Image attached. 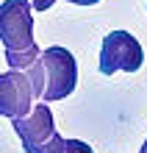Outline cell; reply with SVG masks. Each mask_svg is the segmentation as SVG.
<instances>
[{
	"mask_svg": "<svg viewBox=\"0 0 147 153\" xmlns=\"http://www.w3.org/2000/svg\"><path fill=\"white\" fill-rule=\"evenodd\" d=\"M17 137H20L25 153H36L44 142H47L50 137H56V120H53V111L50 106H33V109L25 114V117H17V120H11Z\"/></svg>",
	"mask_w": 147,
	"mask_h": 153,
	"instance_id": "obj_5",
	"label": "cell"
},
{
	"mask_svg": "<svg viewBox=\"0 0 147 153\" xmlns=\"http://www.w3.org/2000/svg\"><path fill=\"white\" fill-rule=\"evenodd\" d=\"M69 3H75V6H95V3H100V0H69Z\"/></svg>",
	"mask_w": 147,
	"mask_h": 153,
	"instance_id": "obj_10",
	"label": "cell"
},
{
	"mask_svg": "<svg viewBox=\"0 0 147 153\" xmlns=\"http://www.w3.org/2000/svg\"><path fill=\"white\" fill-rule=\"evenodd\" d=\"M39 59V48H28V50H6V64L11 70H25L28 64H33V61Z\"/></svg>",
	"mask_w": 147,
	"mask_h": 153,
	"instance_id": "obj_7",
	"label": "cell"
},
{
	"mask_svg": "<svg viewBox=\"0 0 147 153\" xmlns=\"http://www.w3.org/2000/svg\"><path fill=\"white\" fill-rule=\"evenodd\" d=\"M36 153H95V150H92V145H86V142H81V139H64V137L56 134V137H50Z\"/></svg>",
	"mask_w": 147,
	"mask_h": 153,
	"instance_id": "obj_6",
	"label": "cell"
},
{
	"mask_svg": "<svg viewBox=\"0 0 147 153\" xmlns=\"http://www.w3.org/2000/svg\"><path fill=\"white\" fill-rule=\"evenodd\" d=\"M139 153H147V139L142 142V148H139Z\"/></svg>",
	"mask_w": 147,
	"mask_h": 153,
	"instance_id": "obj_11",
	"label": "cell"
},
{
	"mask_svg": "<svg viewBox=\"0 0 147 153\" xmlns=\"http://www.w3.org/2000/svg\"><path fill=\"white\" fill-rule=\"evenodd\" d=\"M44 67V92L42 100H64L75 92L78 84V61L67 48H47L39 53Z\"/></svg>",
	"mask_w": 147,
	"mask_h": 153,
	"instance_id": "obj_1",
	"label": "cell"
},
{
	"mask_svg": "<svg viewBox=\"0 0 147 153\" xmlns=\"http://www.w3.org/2000/svg\"><path fill=\"white\" fill-rule=\"evenodd\" d=\"M56 3V0H31V8H36V11H47V8ZM69 3V0H67Z\"/></svg>",
	"mask_w": 147,
	"mask_h": 153,
	"instance_id": "obj_9",
	"label": "cell"
},
{
	"mask_svg": "<svg viewBox=\"0 0 147 153\" xmlns=\"http://www.w3.org/2000/svg\"><path fill=\"white\" fill-rule=\"evenodd\" d=\"M25 75H28V81H31V89H33V100L36 97H42V92H44V67H42V61L36 59L33 64H28L22 70Z\"/></svg>",
	"mask_w": 147,
	"mask_h": 153,
	"instance_id": "obj_8",
	"label": "cell"
},
{
	"mask_svg": "<svg viewBox=\"0 0 147 153\" xmlns=\"http://www.w3.org/2000/svg\"><path fill=\"white\" fill-rule=\"evenodd\" d=\"M144 64V50L139 39L128 31H111L103 39L100 48V73L103 75H114L119 70L125 73H136Z\"/></svg>",
	"mask_w": 147,
	"mask_h": 153,
	"instance_id": "obj_2",
	"label": "cell"
},
{
	"mask_svg": "<svg viewBox=\"0 0 147 153\" xmlns=\"http://www.w3.org/2000/svg\"><path fill=\"white\" fill-rule=\"evenodd\" d=\"M0 39L6 50L33 48V8L31 0H3L0 3Z\"/></svg>",
	"mask_w": 147,
	"mask_h": 153,
	"instance_id": "obj_3",
	"label": "cell"
},
{
	"mask_svg": "<svg viewBox=\"0 0 147 153\" xmlns=\"http://www.w3.org/2000/svg\"><path fill=\"white\" fill-rule=\"evenodd\" d=\"M33 109V89L22 70L0 73V114L8 120L25 117Z\"/></svg>",
	"mask_w": 147,
	"mask_h": 153,
	"instance_id": "obj_4",
	"label": "cell"
}]
</instances>
